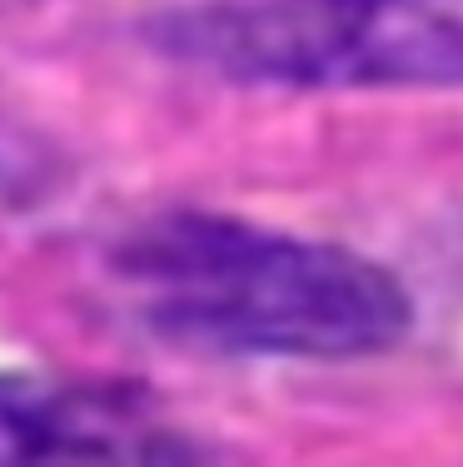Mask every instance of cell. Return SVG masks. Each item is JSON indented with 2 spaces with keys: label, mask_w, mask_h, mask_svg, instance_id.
Masks as SVG:
<instances>
[{
  "label": "cell",
  "mask_w": 463,
  "mask_h": 467,
  "mask_svg": "<svg viewBox=\"0 0 463 467\" xmlns=\"http://www.w3.org/2000/svg\"><path fill=\"white\" fill-rule=\"evenodd\" d=\"M170 442L140 428L115 398L40 383H0V458H150Z\"/></svg>",
  "instance_id": "3"
},
{
  "label": "cell",
  "mask_w": 463,
  "mask_h": 467,
  "mask_svg": "<svg viewBox=\"0 0 463 467\" xmlns=\"http://www.w3.org/2000/svg\"><path fill=\"white\" fill-rule=\"evenodd\" d=\"M150 308L180 333L229 348L363 353L404 324V298L363 259L180 219L135 254Z\"/></svg>",
  "instance_id": "1"
},
{
  "label": "cell",
  "mask_w": 463,
  "mask_h": 467,
  "mask_svg": "<svg viewBox=\"0 0 463 467\" xmlns=\"http://www.w3.org/2000/svg\"><path fill=\"white\" fill-rule=\"evenodd\" d=\"M284 55L369 75H463V0H304Z\"/></svg>",
  "instance_id": "2"
}]
</instances>
